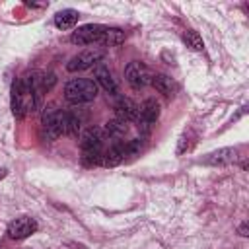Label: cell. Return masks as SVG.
<instances>
[{
  "instance_id": "277c9868",
  "label": "cell",
  "mask_w": 249,
  "mask_h": 249,
  "mask_svg": "<svg viewBox=\"0 0 249 249\" xmlns=\"http://www.w3.org/2000/svg\"><path fill=\"white\" fill-rule=\"evenodd\" d=\"M107 25H101V23H86L82 27H78L72 35H70V41L74 45H103L105 43V35H107Z\"/></svg>"
},
{
  "instance_id": "8fae6325",
  "label": "cell",
  "mask_w": 249,
  "mask_h": 249,
  "mask_svg": "<svg viewBox=\"0 0 249 249\" xmlns=\"http://www.w3.org/2000/svg\"><path fill=\"white\" fill-rule=\"evenodd\" d=\"M138 111H140L138 105L130 97H119L115 103V115L119 121H124V123L138 121Z\"/></svg>"
},
{
  "instance_id": "3957f363",
  "label": "cell",
  "mask_w": 249,
  "mask_h": 249,
  "mask_svg": "<svg viewBox=\"0 0 249 249\" xmlns=\"http://www.w3.org/2000/svg\"><path fill=\"white\" fill-rule=\"evenodd\" d=\"M97 95V84L89 78H74L64 86V97L66 101L74 105L89 103Z\"/></svg>"
},
{
  "instance_id": "e0dca14e",
  "label": "cell",
  "mask_w": 249,
  "mask_h": 249,
  "mask_svg": "<svg viewBox=\"0 0 249 249\" xmlns=\"http://www.w3.org/2000/svg\"><path fill=\"white\" fill-rule=\"evenodd\" d=\"M80 124H82V119H80L74 111H66V117H64V134H68V136H78Z\"/></svg>"
},
{
  "instance_id": "ac0fdd59",
  "label": "cell",
  "mask_w": 249,
  "mask_h": 249,
  "mask_svg": "<svg viewBox=\"0 0 249 249\" xmlns=\"http://www.w3.org/2000/svg\"><path fill=\"white\" fill-rule=\"evenodd\" d=\"M183 41H185V45L191 47L193 51H202V49H204V43H202L200 35H198L196 31H193V29H187V31L183 33Z\"/></svg>"
},
{
  "instance_id": "7402d4cb",
  "label": "cell",
  "mask_w": 249,
  "mask_h": 249,
  "mask_svg": "<svg viewBox=\"0 0 249 249\" xmlns=\"http://www.w3.org/2000/svg\"><path fill=\"white\" fill-rule=\"evenodd\" d=\"M239 231H241V235H247V228H245V224L239 228Z\"/></svg>"
},
{
  "instance_id": "8992f818",
  "label": "cell",
  "mask_w": 249,
  "mask_h": 249,
  "mask_svg": "<svg viewBox=\"0 0 249 249\" xmlns=\"http://www.w3.org/2000/svg\"><path fill=\"white\" fill-rule=\"evenodd\" d=\"M105 56V51L99 49V47H93V49H86L82 53H78L76 56H72L68 62H66V70L68 72H80V70H86V68H91L93 64H99Z\"/></svg>"
},
{
  "instance_id": "5b68a950",
  "label": "cell",
  "mask_w": 249,
  "mask_h": 249,
  "mask_svg": "<svg viewBox=\"0 0 249 249\" xmlns=\"http://www.w3.org/2000/svg\"><path fill=\"white\" fill-rule=\"evenodd\" d=\"M64 117H66V111L56 109L54 105H49L43 111V119H41L43 134L49 140H56L60 134H64Z\"/></svg>"
},
{
  "instance_id": "ffe728a7",
  "label": "cell",
  "mask_w": 249,
  "mask_h": 249,
  "mask_svg": "<svg viewBox=\"0 0 249 249\" xmlns=\"http://www.w3.org/2000/svg\"><path fill=\"white\" fill-rule=\"evenodd\" d=\"M54 84H56V76H54L53 72H49V74H41V88H43V93H47Z\"/></svg>"
},
{
  "instance_id": "30bf717a",
  "label": "cell",
  "mask_w": 249,
  "mask_h": 249,
  "mask_svg": "<svg viewBox=\"0 0 249 249\" xmlns=\"http://www.w3.org/2000/svg\"><path fill=\"white\" fill-rule=\"evenodd\" d=\"M93 82H95L97 86H101L109 95H117V93H119V86H117V82H115L111 70H109L103 62L95 64V68H93Z\"/></svg>"
},
{
  "instance_id": "7c38bea8",
  "label": "cell",
  "mask_w": 249,
  "mask_h": 249,
  "mask_svg": "<svg viewBox=\"0 0 249 249\" xmlns=\"http://www.w3.org/2000/svg\"><path fill=\"white\" fill-rule=\"evenodd\" d=\"M124 142H113L107 150H103V156H101V165L105 167H115L119 165L124 158H126V152H124Z\"/></svg>"
},
{
  "instance_id": "9a60e30c",
  "label": "cell",
  "mask_w": 249,
  "mask_h": 249,
  "mask_svg": "<svg viewBox=\"0 0 249 249\" xmlns=\"http://www.w3.org/2000/svg\"><path fill=\"white\" fill-rule=\"evenodd\" d=\"M161 95H165V97H171V95H175V91H177V84L167 76V74H152V82H150Z\"/></svg>"
},
{
  "instance_id": "52a82bcc",
  "label": "cell",
  "mask_w": 249,
  "mask_h": 249,
  "mask_svg": "<svg viewBox=\"0 0 249 249\" xmlns=\"http://www.w3.org/2000/svg\"><path fill=\"white\" fill-rule=\"evenodd\" d=\"M124 78L134 89H140V88H146L152 82V72L146 64L138 62V60H132L124 68Z\"/></svg>"
},
{
  "instance_id": "9c48e42d",
  "label": "cell",
  "mask_w": 249,
  "mask_h": 249,
  "mask_svg": "<svg viewBox=\"0 0 249 249\" xmlns=\"http://www.w3.org/2000/svg\"><path fill=\"white\" fill-rule=\"evenodd\" d=\"M35 231H37V222L29 216H19V218L12 220L10 226H8V235L12 239H18V241L33 235Z\"/></svg>"
},
{
  "instance_id": "4fadbf2b",
  "label": "cell",
  "mask_w": 249,
  "mask_h": 249,
  "mask_svg": "<svg viewBox=\"0 0 249 249\" xmlns=\"http://www.w3.org/2000/svg\"><path fill=\"white\" fill-rule=\"evenodd\" d=\"M103 134H105V138H109L113 142H123L124 136L128 134V123L119 121V119L107 121L103 126Z\"/></svg>"
},
{
  "instance_id": "6da1fadb",
  "label": "cell",
  "mask_w": 249,
  "mask_h": 249,
  "mask_svg": "<svg viewBox=\"0 0 249 249\" xmlns=\"http://www.w3.org/2000/svg\"><path fill=\"white\" fill-rule=\"evenodd\" d=\"M43 88H41V74L27 72L25 76L18 78L12 84V113L18 119H23L27 113H33L41 107Z\"/></svg>"
},
{
  "instance_id": "44dd1931",
  "label": "cell",
  "mask_w": 249,
  "mask_h": 249,
  "mask_svg": "<svg viewBox=\"0 0 249 249\" xmlns=\"http://www.w3.org/2000/svg\"><path fill=\"white\" fill-rule=\"evenodd\" d=\"M6 175H8V171H6V169H4V167H0V179H4V177H6Z\"/></svg>"
},
{
  "instance_id": "ba28073f",
  "label": "cell",
  "mask_w": 249,
  "mask_h": 249,
  "mask_svg": "<svg viewBox=\"0 0 249 249\" xmlns=\"http://www.w3.org/2000/svg\"><path fill=\"white\" fill-rule=\"evenodd\" d=\"M138 109V128L148 134L150 126L160 119V103L156 99H146Z\"/></svg>"
},
{
  "instance_id": "2e32d148",
  "label": "cell",
  "mask_w": 249,
  "mask_h": 249,
  "mask_svg": "<svg viewBox=\"0 0 249 249\" xmlns=\"http://www.w3.org/2000/svg\"><path fill=\"white\" fill-rule=\"evenodd\" d=\"M78 18L80 14L72 8H66V10H60L56 16H54V25L58 29H72L76 23H78Z\"/></svg>"
},
{
  "instance_id": "d6986e66",
  "label": "cell",
  "mask_w": 249,
  "mask_h": 249,
  "mask_svg": "<svg viewBox=\"0 0 249 249\" xmlns=\"http://www.w3.org/2000/svg\"><path fill=\"white\" fill-rule=\"evenodd\" d=\"M144 146V138H132V140H126L124 142V152L126 156H136Z\"/></svg>"
},
{
  "instance_id": "5bb4252c",
  "label": "cell",
  "mask_w": 249,
  "mask_h": 249,
  "mask_svg": "<svg viewBox=\"0 0 249 249\" xmlns=\"http://www.w3.org/2000/svg\"><path fill=\"white\" fill-rule=\"evenodd\" d=\"M237 160V148H222L204 158V163L208 165H228Z\"/></svg>"
},
{
  "instance_id": "7a4b0ae2",
  "label": "cell",
  "mask_w": 249,
  "mask_h": 249,
  "mask_svg": "<svg viewBox=\"0 0 249 249\" xmlns=\"http://www.w3.org/2000/svg\"><path fill=\"white\" fill-rule=\"evenodd\" d=\"M103 140H105V134H103V128H99V126H91L82 134L80 148H82V163L84 165L101 163Z\"/></svg>"
}]
</instances>
